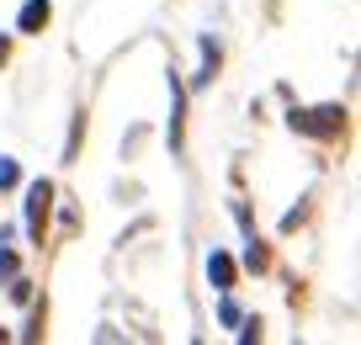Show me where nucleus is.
Segmentation results:
<instances>
[{
    "label": "nucleus",
    "mask_w": 361,
    "mask_h": 345,
    "mask_svg": "<svg viewBox=\"0 0 361 345\" xmlns=\"http://www.w3.org/2000/svg\"><path fill=\"white\" fill-rule=\"evenodd\" d=\"M6 59H11V37H0V64H6Z\"/></svg>",
    "instance_id": "9"
},
{
    "label": "nucleus",
    "mask_w": 361,
    "mask_h": 345,
    "mask_svg": "<svg viewBox=\"0 0 361 345\" xmlns=\"http://www.w3.org/2000/svg\"><path fill=\"white\" fill-rule=\"evenodd\" d=\"M16 277V255H11V250H0V282H11Z\"/></svg>",
    "instance_id": "8"
},
{
    "label": "nucleus",
    "mask_w": 361,
    "mask_h": 345,
    "mask_svg": "<svg viewBox=\"0 0 361 345\" xmlns=\"http://www.w3.org/2000/svg\"><path fill=\"white\" fill-rule=\"evenodd\" d=\"M48 16H54V6H48V0H27L22 16H16V32H43Z\"/></svg>",
    "instance_id": "3"
},
{
    "label": "nucleus",
    "mask_w": 361,
    "mask_h": 345,
    "mask_svg": "<svg viewBox=\"0 0 361 345\" xmlns=\"http://www.w3.org/2000/svg\"><path fill=\"white\" fill-rule=\"evenodd\" d=\"M170 144L180 149V80L170 75Z\"/></svg>",
    "instance_id": "5"
},
{
    "label": "nucleus",
    "mask_w": 361,
    "mask_h": 345,
    "mask_svg": "<svg viewBox=\"0 0 361 345\" xmlns=\"http://www.w3.org/2000/svg\"><path fill=\"white\" fill-rule=\"evenodd\" d=\"M245 266H250V271H266V266H271V255H266V245H260V239H250V250H245Z\"/></svg>",
    "instance_id": "6"
},
{
    "label": "nucleus",
    "mask_w": 361,
    "mask_h": 345,
    "mask_svg": "<svg viewBox=\"0 0 361 345\" xmlns=\"http://www.w3.org/2000/svg\"><path fill=\"white\" fill-rule=\"evenodd\" d=\"M293 133H308V138H340L345 133V107H308V111H298L293 107Z\"/></svg>",
    "instance_id": "1"
},
{
    "label": "nucleus",
    "mask_w": 361,
    "mask_h": 345,
    "mask_svg": "<svg viewBox=\"0 0 361 345\" xmlns=\"http://www.w3.org/2000/svg\"><path fill=\"white\" fill-rule=\"evenodd\" d=\"M48 207H54V186L48 181H32V191H27V234L43 245V229H48Z\"/></svg>",
    "instance_id": "2"
},
{
    "label": "nucleus",
    "mask_w": 361,
    "mask_h": 345,
    "mask_svg": "<svg viewBox=\"0 0 361 345\" xmlns=\"http://www.w3.org/2000/svg\"><path fill=\"white\" fill-rule=\"evenodd\" d=\"M16 181H22V170H16V159H0V191H11Z\"/></svg>",
    "instance_id": "7"
},
{
    "label": "nucleus",
    "mask_w": 361,
    "mask_h": 345,
    "mask_svg": "<svg viewBox=\"0 0 361 345\" xmlns=\"http://www.w3.org/2000/svg\"><path fill=\"white\" fill-rule=\"evenodd\" d=\"M0 340H6V329H0Z\"/></svg>",
    "instance_id": "10"
},
{
    "label": "nucleus",
    "mask_w": 361,
    "mask_h": 345,
    "mask_svg": "<svg viewBox=\"0 0 361 345\" xmlns=\"http://www.w3.org/2000/svg\"><path fill=\"white\" fill-rule=\"evenodd\" d=\"M207 282H213L218 292H228V287H234V260H228L224 250H213V255H207Z\"/></svg>",
    "instance_id": "4"
}]
</instances>
